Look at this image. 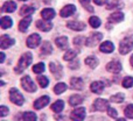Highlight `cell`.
Masks as SVG:
<instances>
[{
    "label": "cell",
    "mask_w": 133,
    "mask_h": 121,
    "mask_svg": "<svg viewBox=\"0 0 133 121\" xmlns=\"http://www.w3.org/2000/svg\"><path fill=\"white\" fill-rule=\"evenodd\" d=\"M32 61H33V55L32 54L30 53H25L20 57V60H19V62H18V65H16V68L14 69V71H15L16 73L23 72V71L28 68V65L32 63Z\"/></svg>",
    "instance_id": "obj_1"
},
{
    "label": "cell",
    "mask_w": 133,
    "mask_h": 121,
    "mask_svg": "<svg viewBox=\"0 0 133 121\" xmlns=\"http://www.w3.org/2000/svg\"><path fill=\"white\" fill-rule=\"evenodd\" d=\"M133 49V39L132 37H125L119 43V53L122 55H126Z\"/></svg>",
    "instance_id": "obj_2"
},
{
    "label": "cell",
    "mask_w": 133,
    "mask_h": 121,
    "mask_svg": "<svg viewBox=\"0 0 133 121\" xmlns=\"http://www.w3.org/2000/svg\"><path fill=\"white\" fill-rule=\"evenodd\" d=\"M9 100L14 104V105L21 106L25 103V99H23V96L19 92V90H16L15 87L9 90Z\"/></svg>",
    "instance_id": "obj_3"
},
{
    "label": "cell",
    "mask_w": 133,
    "mask_h": 121,
    "mask_svg": "<svg viewBox=\"0 0 133 121\" xmlns=\"http://www.w3.org/2000/svg\"><path fill=\"white\" fill-rule=\"evenodd\" d=\"M21 86L26 90L27 92H35L36 91V85L33 83L32 78L29 76H23L21 78Z\"/></svg>",
    "instance_id": "obj_4"
},
{
    "label": "cell",
    "mask_w": 133,
    "mask_h": 121,
    "mask_svg": "<svg viewBox=\"0 0 133 121\" xmlns=\"http://www.w3.org/2000/svg\"><path fill=\"white\" fill-rule=\"evenodd\" d=\"M102 40H103V34H102V33H94V34H91L87 39L85 44H87L88 47H95L96 44H98Z\"/></svg>",
    "instance_id": "obj_5"
},
{
    "label": "cell",
    "mask_w": 133,
    "mask_h": 121,
    "mask_svg": "<svg viewBox=\"0 0 133 121\" xmlns=\"http://www.w3.org/2000/svg\"><path fill=\"white\" fill-rule=\"evenodd\" d=\"M110 107L109 106V101L105 100V99H96L94 103V106H92V110L95 111H99V112H103V111L108 110Z\"/></svg>",
    "instance_id": "obj_6"
},
{
    "label": "cell",
    "mask_w": 133,
    "mask_h": 121,
    "mask_svg": "<svg viewBox=\"0 0 133 121\" xmlns=\"http://www.w3.org/2000/svg\"><path fill=\"white\" fill-rule=\"evenodd\" d=\"M49 69H50L51 73L55 76L57 79H60L63 75V69H62V65L60 63H55V62H51L49 64Z\"/></svg>",
    "instance_id": "obj_7"
},
{
    "label": "cell",
    "mask_w": 133,
    "mask_h": 121,
    "mask_svg": "<svg viewBox=\"0 0 133 121\" xmlns=\"http://www.w3.org/2000/svg\"><path fill=\"white\" fill-rule=\"evenodd\" d=\"M85 118V108L84 107H78V108H75V110L71 112V115H70V119L71 120H84Z\"/></svg>",
    "instance_id": "obj_8"
},
{
    "label": "cell",
    "mask_w": 133,
    "mask_h": 121,
    "mask_svg": "<svg viewBox=\"0 0 133 121\" xmlns=\"http://www.w3.org/2000/svg\"><path fill=\"white\" fill-rule=\"evenodd\" d=\"M66 27L71 30H76V32H81V30H84L87 25L82 21H69L66 23Z\"/></svg>",
    "instance_id": "obj_9"
},
{
    "label": "cell",
    "mask_w": 133,
    "mask_h": 121,
    "mask_svg": "<svg viewBox=\"0 0 133 121\" xmlns=\"http://www.w3.org/2000/svg\"><path fill=\"white\" fill-rule=\"evenodd\" d=\"M106 70L111 73H119L122 71V63L119 61H112L106 65Z\"/></svg>",
    "instance_id": "obj_10"
},
{
    "label": "cell",
    "mask_w": 133,
    "mask_h": 121,
    "mask_svg": "<svg viewBox=\"0 0 133 121\" xmlns=\"http://www.w3.org/2000/svg\"><path fill=\"white\" fill-rule=\"evenodd\" d=\"M14 43H15L14 39L9 37L8 35H2V36L0 37V48H1V49L9 48V47H12Z\"/></svg>",
    "instance_id": "obj_11"
},
{
    "label": "cell",
    "mask_w": 133,
    "mask_h": 121,
    "mask_svg": "<svg viewBox=\"0 0 133 121\" xmlns=\"http://www.w3.org/2000/svg\"><path fill=\"white\" fill-rule=\"evenodd\" d=\"M40 42H41V37H40V35L32 34L27 39V42H26V43H27L28 48H36V47L40 44Z\"/></svg>",
    "instance_id": "obj_12"
},
{
    "label": "cell",
    "mask_w": 133,
    "mask_h": 121,
    "mask_svg": "<svg viewBox=\"0 0 133 121\" xmlns=\"http://www.w3.org/2000/svg\"><path fill=\"white\" fill-rule=\"evenodd\" d=\"M75 12H76V6L75 5H66V6H64L62 9H61L60 15L62 16V18H68V16L72 15Z\"/></svg>",
    "instance_id": "obj_13"
},
{
    "label": "cell",
    "mask_w": 133,
    "mask_h": 121,
    "mask_svg": "<svg viewBox=\"0 0 133 121\" xmlns=\"http://www.w3.org/2000/svg\"><path fill=\"white\" fill-rule=\"evenodd\" d=\"M36 27L39 28L40 30H42V32H48V30L51 29L53 25H51V22L49 20L46 21V19H44V20H37L36 21Z\"/></svg>",
    "instance_id": "obj_14"
},
{
    "label": "cell",
    "mask_w": 133,
    "mask_h": 121,
    "mask_svg": "<svg viewBox=\"0 0 133 121\" xmlns=\"http://www.w3.org/2000/svg\"><path fill=\"white\" fill-rule=\"evenodd\" d=\"M49 100H50V98H49L48 96L41 97V98H39L34 103V108H36V110H41V108L46 107V106L49 104Z\"/></svg>",
    "instance_id": "obj_15"
},
{
    "label": "cell",
    "mask_w": 133,
    "mask_h": 121,
    "mask_svg": "<svg viewBox=\"0 0 133 121\" xmlns=\"http://www.w3.org/2000/svg\"><path fill=\"white\" fill-rule=\"evenodd\" d=\"M70 85L75 90H83L84 89V80L79 77H74L70 80Z\"/></svg>",
    "instance_id": "obj_16"
},
{
    "label": "cell",
    "mask_w": 133,
    "mask_h": 121,
    "mask_svg": "<svg viewBox=\"0 0 133 121\" xmlns=\"http://www.w3.org/2000/svg\"><path fill=\"white\" fill-rule=\"evenodd\" d=\"M53 53V48H51V44L50 42L46 41L42 43V47H41V51H40V55L43 57V56H48Z\"/></svg>",
    "instance_id": "obj_17"
},
{
    "label": "cell",
    "mask_w": 133,
    "mask_h": 121,
    "mask_svg": "<svg viewBox=\"0 0 133 121\" xmlns=\"http://www.w3.org/2000/svg\"><path fill=\"white\" fill-rule=\"evenodd\" d=\"M123 20H124V14H123L120 11L113 12V13L109 16V21H110V22H113V23L120 22V21H123Z\"/></svg>",
    "instance_id": "obj_18"
},
{
    "label": "cell",
    "mask_w": 133,
    "mask_h": 121,
    "mask_svg": "<svg viewBox=\"0 0 133 121\" xmlns=\"http://www.w3.org/2000/svg\"><path fill=\"white\" fill-rule=\"evenodd\" d=\"M30 22H32V18H30V15L26 16L25 19H22V20L20 21V23H19V30L22 33H25L26 30L28 29V26L30 25Z\"/></svg>",
    "instance_id": "obj_19"
},
{
    "label": "cell",
    "mask_w": 133,
    "mask_h": 121,
    "mask_svg": "<svg viewBox=\"0 0 133 121\" xmlns=\"http://www.w3.org/2000/svg\"><path fill=\"white\" fill-rule=\"evenodd\" d=\"M115 50V46H113L112 42L110 41H105L101 44V51L102 53H105V54H110Z\"/></svg>",
    "instance_id": "obj_20"
},
{
    "label": "cell",
    "mask_w": 133,
    "mask_h": 121,
    "mask_svg": "<svg viewBox=\"0 0 133 121\" xmlns=\"http://www.w3.org/2000/svg\"><path fill=\"white\" fill-rule=\"evenodd\" d=\"M90 89H91V91L94 93L101 94L104 90V84H103V82H94L90 85Z\"/></svg>",
    "instance_id": "obj_21"
},
{
    "label": "cell",
    "mask_w": 133,
    "mask_h": 121,
    "mask_svg": "<svg viewBox=\"0 0 133 121\" xmlns=\"http://www.w3.org/2000/svg\"><path fill=\"white\" fill-rule=\"evenodd\" d=\"M16 9V4L14 1H6L1 7V12H7V13H12Z\"/></svg>",
    "instance_id": "obj_22"
},
{
    "label": "cell",
    "mask_w": 133,
    "mask_h": 121,
    "mask_svg": "<svg viewBox=\"0 0 133 121\" xmlns=\"http://www.w3.org/2000/svg\"><path fill=\"white\" fill-rule=\"evenodd\" d=\"M55 15H56V13L53 8H44L41 12V16L43 19H46V20H51V19L55 18Z\"/></svg>",
    "instance_id": "obj_23"
},
{
    "label": "cell",
    "mask_w": 133,
    "mask_h": 121,
    "mask_svg": "<svg viewBox=\"0 0 133 121\" xmlns=\"http://www.w3.org/2000/svg\"><path fill=\"white\" fill-rule=\"evenodd\" d=\"M55 43L56 46L60 49H66L68 48V39L65 36H60L55 39Z\"/></svg>",
    "instance_id": "obj_24"
},
{
    "label": "cell",
    "mask_w": 133,
    "mask_h": 121,
    "mask_svg": "<svg viewBox=\"0 0 133 121\" xmlns=\"http://www.w3.org/2000/svg\"><path fill=\"white\" fill-rule=\"evenodd\" d=\"M123 7H124V4H123L122 1H110L108 5H106V9H109V11H115V9H122Z\"/></svg>",
    "instance_id": "obj_25"
},
{
    "label": "cell",
    "mask_w": 133,
    "mask_h": 121,
    "mask_svg": "<svg viewBox=\"0 0 133 121\" xmlns=\"http://www.w3.org/2000/svg\"><path fill=\"white\" fill-rule=\"evenodd\" d=\"M83 100H84V98H83L82 96H79V94H75V96L70 97V99H69V104H70L71 106H78L79 104L83 103Z\"/></svg>",
    "instance_id": "obj_26"
},
{
    "label": "cell",
    "mask_w": 133,
    "mask_h": 121,
    "mask_svg": "<svg viewBox=\"0 0 133 121\" xmlns=\"http://www.w3.org/2000/svg\"><path fill=\"white\" fill-rule=\"evenodd\" d=\"M63 108H64V103L62 100H57L51 105V110L56 113H61L63 111Z\"/></svg>",
    "instance_id": "obj_27"
},
{
    "label": "cell",
    "mask_w": 133,
    "mask_h": 121,
    "mask_svg": "<svg viewBox=\"0 0 133 121\" xmlns=\"http://www.w3.org/2000/svg\"><path fill=\"white\" fill-rule=\"evenodd\" d=\"M34 13V8L32 6H22L20 9V15L21 16H28V15H32Z\"/></svg>",
    "instance_id": "obj_28"
},
{
    "label": "cell",
    "mask_w": 133,
    "mask_h": 121,
    "mask_svg": "<svg viewBox=\"0 0 133 121\" xmlns=\"http://www.w3.org/2000/svg\"><path fill=\"white\" fill-rule=\"evenodd\" d=\"M13 25V21L9 16H2L1 18V28L2 29H7V28L12 27Z\"/></svg>",
    "instance_id": "obj_29"
},
{
    "label": "cell",
    "mask_w": 133,
    "mask_h": 121,
    "mask_svg": "<svg viewBox=\"0 0 133 121\" xmlns=\"http://www.w3.org/2000/svg\"><path fill=\"white\" fill-rule=\"evenodd\" d=\"M77 56V51L72 50V49H68L65 51L64 56H63V60L64 61H71V60H75V57Z\"/></svg>",
    "instance_id": "obj_30"
},
{
    "label": "cell",
    "mask_w": 133,
    "mask_h": 121,
    "mask_svg": "<svg viewBox=\"0 0 133 121\" xmlns=\"http://www.w3.org/2000/svg\"><path fill=\"white\" fill-rule=\"evenodd\" d=\"M20 119L21 120H28V121H35V120H37V117H36V114L35 113H33V112H25L22 114V117H20Z\"/></svg>",
    "instance_id": "obj_31"
},
{
    "label": "cell",
    "mask_w": 133,
    "mask_h": 121,
    "mask_svg": "<svg viewBox=\"0 0 133 121\" xmlns=\"http://www.w3.org/2000/svg\"><path fill=\"white\" fill-rule=\"evenodd\" d=\"M98 60H97L96 57H94V56H90V57H88L87 60H85V64H87L88 66H90V68H96L97 65H98Z\"/></svg>",
    "instance_id": "obj_32"
},
{
    "label": "cell",
    "mask_w": 133,
    "mask_h": 121,
    "mask_svg": "<svg viewBox=\"0 0 133 121\" xmlns=\"http://www.w3.org/2000/svg\"><path fill=\"white\" fill-rule=\"evenodd\" d=\"M66 90V85L65 83H58V84L55 85V87H54V92H55L56 94H61L63 93Z\"/></svg>",
    "instance_id": "obj_33"
},
{
    "label": "cell",
    "mask_w": 133,
    "mask_h": 121,
    "mask_svg": "<svg viewBox=\"0 0 133 121\" xmlns=\"http://www.w3.org/2000/svg\"><path fill=\"white\" fill-rule=\"evenodd\" d=\"M37 82H39V85L42 87V89L47 87L49 84V79L46 77V76H37Z\"/></svg>",
    "instance_id": "obj_34"
},
{
    "label": "cell",
    "mask_w": 133,
    "mask_h": 121,
    "mask_svg": "<svg viewBox=\"0 0 133 121\" xmlns=\"http://www.w3.org/2000/svg\"><path fill=\"white\" fill-rule=\"evenodd\" d=\"M89 23H90V26H91L92 28H98L99 26L102 25L99 18H97V16H91V18L89 19Z\"/></svg>",
    "instance_id": "obj_35"
},
{
    "label": "cell",
    "mask_w": 133,
    "mask_h": 121,
    "mask_svg": "<svg viewBox=\"0 0 133 121\" xmlns=\"http://www.w3.org/2000/svg\"><path fill=\"white\" fill-rule=\"evenodd\" d=\"M33 71H34L35 73H37V75L42 73V72L44 71V64H43V63H37V64H35V65L33 66Z\"/></svg>",
    "instance_id": "obj_36"
},
{
    "label": "cell",
    "mask_w": 133,
    "mask_h": 121,
    "mask_svg": "<svg viewBox=\"0 0 133 121\" xmlns=\"http://www.w3.org/2000/svg\"><path fill=\"white\" fill-rule=\"evenodd\" d=\"M124 98L125 97H124V94L123 93H118V94H115V96L111 97L110 100L112 101V103H118L119 104V103H122V101L124 100Z\"/></svg>",
    "instance_id": "obj_37"
},
{
    "label": "cell",
    "mask_w": 133,
    "mask_h": 121,
    "mask_svg": "<svg viewBox=\"0 0 133 121\" xmlns=\"http://www.w3.org/2000/svg\"><path fill=\"white\" fill-rule=\"evenodd\" d=\"M123 86L125 89H130V87L133 86V77H126L123 80Z\"/></svg>",
    "instance_id": "obj_38"
},
{
    "label": "cell",
    "mask_w": 133,
    "mask_h": 121,
    "mask_svg": "<svg viewBox=\"0 0 133 121\" xmlns=\"http://www.w3.org/2000/svg\"><path fill=\"white\" fill-rule=\"evenodd\" d=\"M124 113H125V115H126V118H129V119H133V104L129 105L126 108H125Z\"/></svg>",
    "instance_id": "obj_39"
},
{
    "label": "cell",
    "mask_w": 133,
    "mask_h": 121,
    "mask_svg": "<svg viewBox=\"0 0 133 121\" xmlns=\"http://www.w3.org/2000/svg\"><path fill=\"white\" fill-rule=\"evenodd\" d=\"M79 1H81V4H82V6L84 7L88 12H94L95 11L94 7L90 6V0H79Z\"/></svg>",
    "instance_id": "obj_40"
},
{
    "label": "cell",
    "mask_w": 133,
    "mask_h": 121,
    "mask_svg": "<svg viewBox=\"0 0 133 121\" xmlns=\"http://www.w3.org/2000/svg\"><path fill=\"white\" fill-rule=\"evenodd\" d=\"M84 39H85V37H83V36L75 37V39H74V46L79 47V46H82V44H84L85 42H87V40H84Z\"/></svg>",
    "instance_id": "obj_41"
},
{
    "label": "cell",
    "mask_w": 133,
    "mask_h": 121,
    "mask_svg": "<svg viewBox=\"0 0 133 121\" xmlns=\"http://www.w3.org/2000/svg\"><path fill=\"white\" fill-rule=\"evenodd\" d=\"M108 113H109V117H111L112 119H117L118 114H117V111L112 107H109L108 108Z\"/></svg>",
    "instance_id": "obj_42"
},
{
    "label": "cell",
    "mask_w": 133,
    "mask_h": 121,
    "mask_svg": "<svg viewBox=\"0 0 133 121\" xmlns=\"http://www.w3.org/2000/svg\"><path fill=\"white\" fill-rule=\"evenodd\" d=\"M8 113H9V108L8 107H6V106H4V105L0 107V117H6Z\"/></svg>",
    "instance_id": "obj_43"
},
{
    "label": "cell",
    "mask_w": 133,
    "mask_h": 121,
    "mask_svg": "<svg viewBox=\"0 0 133 121\" xmlns=\"http://www.w3.org/2000/svg\"><path fill=\"white\" fill-rule=\"evenodd\" d=\"M78 65H79V62H78V60L76 58V60H74V62H71V63L69 64V68L70 69H78Z\"/></svg>",
    "instance_id": "obj_44"
},
{
    "label": "cell",
    "mask_w": 133,
    "mask_h": 121,
    "mask_svg": "<svg viewBox=\"0 0 133 121\" xmlns=\"http://www.w3.org/2000/svg\"><path fill=\"white\" fill-rule=\"evenodd\" d=\"M94 2L96 5H98V6H103V5H105L108 2V0H94Z\"/></svg>",
    "instance_id": "obj_45"
},
{
    "label": "cell",
    "mask_w": 133,
    "mask_h": 121,
    "mask_svg": "<svg viewBox=\"0 0 133 121\" xmlns=\"http://www.w3.org/2000/svg\"><path fill=\"white\" fill-rule=\"evenodd\" d=\"M0 62H1V63H4V61H5V54L4 53H1V55H0Z\"/></svg>",
    "instance_id": "obj_46"
},
{
    "label": "cell",
    "mask_w": 133,
    "mask_h": 121,
    "mask_svg": "<svg viewBox=\"0 0 133 121\" xmlns=\"http://www.w3.org/2000/svg\"><path fill=\"white\" fill-rule=\"evenodd\" d=\"M130 62H131V65L133 66V55L131 56V60H130Z\"/></svg>",
    "instance_id": "obj_47"
},
{
    "label": "cell",
    "mask_w": 133,
    "mask_h": 121,
    "mask_svg": "<svg viewBox=\"0 0 133 121\" xmlns=\"http://www.w3.org/2000/svg\"><path fill=\"white\" fill-rule=\"evenodd\" d=\"M21 1H26V0H21Z\"/></svg>",
    "instance_id": "obj_48"
}]
</instances>
